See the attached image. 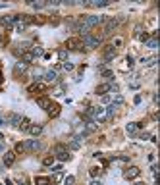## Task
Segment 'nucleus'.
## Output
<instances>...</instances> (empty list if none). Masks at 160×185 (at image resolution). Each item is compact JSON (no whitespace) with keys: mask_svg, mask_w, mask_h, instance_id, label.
Wrapping results in <instances>:
<instances>
[{"mask_svg":"<svg viewBox=\"0 0 160 185\" xmlns=\"http://www.w3.org/2000/svg\"><path fill=\"white\" fill-rule=\"evenodd\" d=\"M54 158H58L60 162H68L72 158V154H70V148H68L66 145H56L54 147V154H52Z\"/></svg>","mask_w":160,"mask_h":185,"instance_id":"f257e3e1","label":"nucleus"},{"mask_svg":"<svg viewBox=\"0 0 160 185\" xmlns=\"http://www.w3.org/2000/svg\"><path fill=\"white\" fill-rule=\"evenodd\" d=\"M81 42H83L85 48H97V46H100L102 39L100 37H95V35H87V37L81 39Z\"/></svg>","mask_w":160,"mask_h":185,"instance_id":"f03ea898","label":"nucleus"},{"mask_svg":"<svg viewBox=\"0 0 160 185\" xmlns=\"http://www.w3.org/2000/svg\"><path fill=\"white\" fill-rule=\"evenodd\" d=\"M64 46H66V50H81L83 48V42H81V39H79V37H70V39L64 42Z\"/></svg>","mask_w":160,"mask_h":185,"instance_id":"7ed1b4c3","label":"nucleus"},{"mask_svg":"<svg viewBox=\"0 0 160 185\" xmlns=\"http://www.w3.org/2000/svg\"><path fill=\"white\" fill-rule=\"evenodd\" d=\"M81 21L85 23L87 27H95V25H98V23H104L106 18H104V16H85Z\"/></svg>","mask_w":160,"mask_h":185,"instance_id":"20e7f679","label":"nucleus"},{"mask_svg":"<svg viewBox=\"0 0 160 185\" xmlns=\"http://www.w3.org/2000/svg\"><path fill=\"white\" fill-rule=\"evenodd\" d=\"M139 176H141V170L137 168V166H129V168L123 170V178L125 179H137Z\"/></svg>","mask_w":160,"mask_h":185,"instance_id":"39448f33","label":"nucleus"},{"mask_svg":"<svg viewBox=\"0 0 160 185\" xmlns=\"http://www.w3.org/2000/svg\"><path fill=\"white\" fill-rule=\"evenodd\" d=\"M14 162H16V152H14V150H6L4 156H2V164H4L6 168H10Z\"/></svg>","mask_w":160,"mask_h":185,"instance_id":"423d86ee","label":"nucleus"},{"mask_svg":"<svg viewBox=\"0 0 160 185\" xmlns=\"http://www.w3.org/2000/svg\"><path fill=\"white\" fill-rule=\"evenodd\" d=\"M120 21H122V18H120V19H116V18H114V19H106V25H104V35H110L114 29H116V27L120 25Z\"/></svg>","mask_w":160,"mask_h":185,"instance_id":"0eeeda50","label":"nucleus"},{"mask_svg":"<svg viewBox=\"0 0 160 185\" xmlns=\"http://www.w3.org/2000/svg\"><path fill=\"white\" fill-rule=\"evenodd\" d=\"M18 21V16H2L0 18V25L2 27H14Z\"/></svg>","mask_w":160,"mask_h":185,"instance_id":"6e6552de","label":"nucleus"},{"mask_svg":"<svg viewBox=\"0 0 160 185\" xmlns=\"http://www.w3.org/2000/svg\"><path fill=\"white\" fill-rule=\"evenodd\" d=\"M31 95H37V92H42V91H47V83H41V81H37V83H33V85H29V89H27Z\"/></svg>","mask_w":160,"mask_h":185,"instance_id":"1a4fd4ad","label":"nucleus"},{"mask_svg":"<svg viewBox=\"0 0 160 185\" xmlns=\"http://www.w3.org/2000/svg\"><path fill=\"white\" fill-rule=\"evenodd\" d=\"M42 79L47 81V83H56L58 81V72H54V69H47L42 75Z\"/></svg>","mask_w":160,"mask_h":185,"instance_id":"9d476101","label":"nucleus"},{"mask_svg":"<svg viewBox=\"0 0 160 185\" xmlns=\"http://www.w3.org/2000/svg\"><path fill=\"white\" fill-rule=\"evenodd\" d=\"M47 112H48L50 118H58V116H60V104L50 102V104H48V108H47Z\"/></svg>","mask_w":160,"mask_h":185,"instance_id":"9b49d317","label":"nucleus"},{"mask_svg":"<svg viewBox=\"0 0 160 185\" xmlns=\"http://www.w3.org/2000/svg\"><path fill=\"white\" fill-rule=\"evenodd\" d=\"M42 129H44V127H42V123H31L27 131H29L33 137H39V135L42 133Z\"/></svg>","mask_w":160,"mask_h":185,"instance_id":"f8f14e48","label":"nucleus"},{"mask_svg":"<svg viewBox=\"0 0 160 185\" xmlns=\"http://www.w3.org/2000/svg\"><path fill=\"white\" fill-rule=\"evenodd\" d=\"M6 122H8V123H12V125H18V127H19V123H21V116H19V114H16V112H12V114H8Z\"/></svg>","mask_w":160,"mask_h":185,"instance_id":"ddd939ff","label":"nucleus"},{"mask_svg":"<svg viewBox=\"0 0 160 185\" xmlns=\"http://www.w3.org/2000/svg\"><path fill=\"white\" fill-rule=\"evenodd\" d=\"M39 148H41L39 139H29V141L25 143V150H39Z\"/></svg>","mask_w":160,"mask_h":185,"instance_id":"4468645a","label":"nucleus"},{"mask_svg":"<svg viewBox=\"0 0 160 185\" xmlns=\"http://www.w3.org/2000/svg\"><path fill=\"white\" fill-rule=\"evenodd\" d=\"M25 72H27V64H25V62H18V64L14 66V73H16V75H23Z\"/></svg>","mask_w":160,"mask_h":185,"instance_id":"2eb2a0df","label":"nucleus"},{"mask_svg":"<svg viewBox=\"0 0 160 185\" xmlns=\"http://www.w3.org/2000/svg\"><path fill=\"white\" fill-rule=\"evenodd\" d=\"M114 58H116V48H114V46H106L104 48V60L110 62V60H114Z\"/></svg>","mask_w":160,"mask_h":185,"instance_id":"dca6fc26","label":"nucleus"},{"mask_svg":"<svg viewBox=\"0 0 160 185\" xmlns=\"http://www.w3.org/2000/svg\"><path fill=\"white\" fill-rule=\"evenodd\" d=\"M110 85H112V83H102V85H98V87H97V91H95V92H97V95H100V97H104L106 92H110Z\"/></svg>","mask_w":160,"mask_h":185,"instance_id":"f3484780","label":"nucleus"},{"mask_svg":"<svg viewBox=\"0 0 160 185\" xmlns=\"http://www.w3.org/2000/svg\"><path fill=\"white\" fill-rule=\"evenodd\" d=\"M37 104H39L42 110H47L48 104H50V100H48V97H37Z\"/></svg>","mask_w":160,"mask_h":185,"instance_id":"a211bd4d","label":"nucleus"},{"mask_svg":"<svg viewBox=\"0 0 160 185\" xmlns=\"http://www.w3.org/2000/svg\"><path fill=\"white\" fill-rule=\"evenodd\" d=\"M141 125L143 123H128V125H125V131H128V133H137V129H141Z\"/></svg>","mask_w":160,"mask_h":185,"instance_id":"6ab92c4d","label":"nucleus"},{"mask_svg":"<svg viewBox=\"0 0 160 185\" xmlns=\"http://www.w3.org/2000/svg\"><path fill=\"white\" fill-rule=\"evenodd\" d=\"M85 6H89V8H104V6H108V2L106 0H98V2H85Z\"/></svg>","mask_w":160,"mask_h":185,"instance_id":"aec40b11","label":"nucleus"},{"mask_svg":"<svg viewBox=\"0 0 160 185\" xmlns=\"http://www.w3.org/2000/svg\"><path fill=\"white\" fill-rule=\"evenodd\" d=\"M141 62H143V66H154L158 62V58L156 56H148V58H141Z\"/></svg>","mask_w":160,"mask_h":185,"instance_id":"412c9836","label":"nucleus"},{"mask_svg":"<svg viewBox=\"0 0 160 185\" xmlns=\"http://www.w3.org/2000/svg\"><path fill=\"white\" fill-rule=\"evenodd\" d=\"M19 58H21V62H25V64H29V62L35 60V56H33V52H31V50H29V52H23Z\"/></svg>","mask_w":160,"mask_h":185,"instance_id":"4be33fe9","label":"nucleus"},{"mask_svg":"<svg viewBox=\"0 0 160 185\" xmlns=\"http://www.w3.org/2000/svg\"><path fill=\"white\" fill-rule=\"evenodd\" d=\"M42 75H44V69H41V68H35V69H33V79H35V83L42 79Z\"/></svg>","mask_w":160,"mask_h":185,"instance_id":"5701e85b","label":"nucleus"},{"mask_svg":"<svg viewBox=\"0 0 160 185\" xmlns=\"http://www.w3.org/2000/svg\"><path fill=\"white\" fill-rule=\"evenodd\" d=\"M35 185H50V178L37 176V178H35Z\"/></svg>","mask_w":160,"mask_h":185,"instance_id":"b1692460","label":"nucleus"},{"mask_svg":"<svg viewBox=\"0 0 160 185\" xmlns=\"http://www.w3.org/2000/svg\"><path fill=\"white\" fill-rule=\"evenodd\" d=\"M29 125H31V120H29V118H21V123H19V129H21V131H27Z\"/></svg>","mask_w":160,"mask_h":185,"instance_id":"393cba45","label":"nucleus"},{"mask_svg":"<svg viewBox=\"0 0 160 185\" xmlns=\"http://www.w3.org/2000/svg\"><path fill=\"white\" fill-rule=\"evenodd\" d=\"M145 44H147V48H156V46H158V41H156V37H151Z\"/></svg>","mask_w":160,"mask_h":185,"instance_id":"a878e982","label":"nucleus"},{"mask_svg":"<svg viewBox=\"0 0 160 185\" xmlns=\"http://www.w3.org/2000/svg\"><path fill=\"white\" fill-rule=\"evenodd\" d=\"M110 104H112V106H114V108H118V106H122V104H123V97H122V95H118L116 98H114V100L110 102Z\"/></svg>","mask_w":160,"mask_h":185,"instance_id":"bb28decb","label":"nucleus"},{"mask_svg":"<svg viewBox=\"0 0 160 185\" xmlns=\"http://www.w3.org/2000/svg\"><path fill=\"white\" fill-rule=\"evenodd\" d=\"M14 152H16V154L27 152V150H25V143H18V145H16V148H14Z\"/></svg>","mask_w":160,"mask_h":185,"instance_id":"cd10ccee","label":"nucleus"},{"mask_svg":"<svg viewBox=\"0 0 160 185\" xmlns=\"http://www.w3.org/2000/svg\"><path fill=\"white\" fill-rule=\"evenodd\" d=\"M14 27H16L18 33H21V31H25V29H27V25H25L23 21H16V25H14Z\"/></svg>","mask_w":160,"mask_h":185,"instance_id":"c85d7f7f","label":"nucleus"},{"mask_svg":"<svg viewBox=\"0 0 160 185\" xmlns=\"http://www.w3.org/2000/svg\"><path fill=\"white\" fill-rule=\"evenodd\" d=\"M31 52H33V56H44V52H42V48H41V46H33V48H31Z\"/></svg>","mask_w":160,"mask_h":185,"instance_id":"c756f323","label":"nucleus"},{"mask_svg":"<svg viewBox=\"0 0 160 185\" xmlns=\"http://www.w3.org/2000/svg\"><path fill=\"white\" fill-rule=\"evenodd\" d=\"M31 8H35V10H42L44 6H47V2H29Z\"/></svg>","mask_w":160,"mask_h":185,"instance_id":"7c9ffc66","label":"nucleus"},{"mask_svg":"<svg viewBox=\"0 0 160 185\" xmlns=\"http://www.w3.org/2000/svg\"><path fill=\"white\" fill-rule=\"evenodd\" d=\"M54 164V156H47V158H42V166H52Z\"/></svg>","mask_w":160,"mask_h":185,"instance_id":"2f4dec72","label":"nucleus"},{"mask_svg":"<svg viewBox=\"0 0 160 185\" xmlns=\"http://www.w3.org/2000/svg\"><path fill=\"white\" fill-rule=\"evenodd\" d=\"M122 44H123V39H122V37H116V39L112 41V44H110V46H114V48H118V46H122Z\"/></svg>","mask_w":160,"mask_h":185,"instance_id":"473e14b6","label":"nucleus"},{"mask_svg":"<svg viewBox=\"0 0 160 185\" xmlns=\"http://www.w3.org/2000/svg\"><path fill=\"white\" fill-rule=\"evenodd\" d=\"M79 139H81V137H73V141L70 143L72 148H79V147H81V141H79Z\"/></svg>","mask_w":160,"mask_h":185,"instance_id":"72a5a7b5","label":"nucleus"},{"mask_svg":"<svg viewBox=\"0 0 160 185\" xmlns=\"http://www.w3.org/2000/svg\"><path fill=\"white\" fill-rule=\"evenodd\" d=\"M33 23H37V25H42V23H47V18L37 16V18H33Z\"/></svg>","mask_w":160,"mask_h":185,"instance_id":"f704fd0d","label":"nucleus"},{"mask_svg":"<svg viewBox=\"0 0 160 185\" xmlns=\"http://www.w3.org/2000/svg\"><path fill=\"white\" fill-rule=\"evenodd\" d=\"M62 181H64V185H73V183H75V178H73V176H68V178H64Z\"/></svg>","mask_w":160,"mask_h":185,"instance_id":"c9c22d12","label":"nucleus"},{"mask_svg":"<svg viewBox=\"0 0 160 185\" xmlns=\"http://www.w3.org/2000/svg\"><path fill=\"white\" fill-rule=\"evenodd\" d=\"M89 173H91V178H97V176H98V173H100V168H98V166H95V168H91V170H89Z\"/></svg>","mask_w":160,"mask_h":185,"instance_id":"e433bc0d","label":"nucleus"},{"mask_svg":"<svg viewBox=\"0 0 160 185\" xmlns=\"http://www.w3.org/2000/svg\"><path fill=\"white\" fill-rule=\"evenodd\" d=\"M58 58L62 62H66V58H68V50L66 48H62V50H58Z\"/></svg>","mask_w":160,"mask_h":185,"instance_id":"4c0bfd02","label":"nucleus"},{"mask_svg":"<svg viewBox=\"0 0 160 185\" xmlns=\"http://www.w3.org/2000/svg\"><path fill=\"white\" fill-rule=\"evenodd\" d=\"M62 69H66V72H72V69H73V64H70V62H64V64H62Z\"/></svg>","mask_w":160,"mask_h":185,"instance_id":"58836bf2","label":"nucleus"},{"mask_svg":"<svg viewBox=\"0 0 160 185\" xmlns=\"http://www.w3.org/2000/svg\"><path fill=\"white\" fill-rule=\"evenodd\" d=\"M102 75H104V77H106L108 81H112V79H114V73L110 72V69H106V72H102Z\"/></svg>","mask_w":160,"mask_h":185,"instance_id":"ea45409f","label":"nucleus"},{"mask_svg":"<svg viewBox=\"0 0 160 185\" xmlns=\"http://www.w3.org/2000/svg\"><path fill=\"white\" fill-rule=\"evenodd\" d=\"M64 179V176H62V172H58V173H56V176L52 178V181H56V183H58V181H62Z\"/></svg>","mask_w":160,"mask_h":185,"instance_id":"a19ab883","label":"nucleus"},{"mask_svg":"<svg viewBox=\"0 0 160 185\" xmlns=\"http://www.w3.org/2000/svg\"><path fill=\"white\" fill-rule=\"evenodd\" d=\"M125 62H128V66H129V68H133V64H135L131 56H128V58H125Z\"/></svg>","mask_w":160,"mask_h":185,"instance_id":"79ce46f5","label":"nucleus"},{"mask_svg":"<svg viewBox=\"0 0 160 185\" xmlns=\"http://www.w3.org/2000/svg\"><path fill=\"white\" fill-rule=\"evenodd\" d=\"M102 102H106V104L112 102V97H110V95H104V97H102Z\"/></svg>","mask_w":160,"mask_h":185,"instance_id":"37998d69","label":"nucleus"},{"mask_svg":"<svg viewBox=\"0 0 160 185\" xmlns=\"http://www.w3.org/2000/svg\"><path fill=\"white\" fill-rule=\"evenodd\" d=\"M89 185H102V181H100V179H91Z\"/></svg>","mask_w":160,"mask_h":185,"instance_id":"c03bdc74","label":"nucleus"},{"mask_svg":"<svg viewBox=\"0 0 160 185\" xmlns=\"http://www.w3.org/2000/svg\"><path fill=\"white\" fill-rule=\"evenodd\" d=\"M52 172H54V173H58V172H62V166H54V168H52Z\"/></svg>","mask_w":160,"mask_h":185,"instance_id":"a18cd8bd","label":"nucleus"},{"mask_svg":"<svg viewBox=\"0 0 160 185\" xmlns=\"http://www.w3.org/2000/svg\"><path fill=\"white\" fill-rule=\"evenodd\" d=\"M2 41H4V33L0 31V44H2Z\"/></svg>","mask_w":160,"mask_h":185,"instance_id":"49530a36","label":"nucleus"},{"mask_svg":"<svg viewBox=\"0 0 160 185\" xmlns=\"http://www.w3.org/2000/svg\"><path fill=\"white\" fill-rule=\"evenodd\" d=\"M18 185H27V181H19V183H18Z\"/></svg>","mask_w":160,"mask_h":185,"instance_id":"de8ad7c7","label":"nucleus"},{"mask_svg":"<svg viewBox=\"0 0 160 185\" xmlns=\"http://www.w3.org/2000/svg\"><path fill=\"white\" fill-rule=\"evenodd\" d=\"M2 123H4V118H0V125H2Z\"/></svg>","mask_w":160,"mask_h":185,"instance_id":"09e8293b","label":"nucleus"},{"mask_svg":"<svg viewBox=\"0 0 160 185\" xmlns=\"http://www.w3.org/2000/svg\"><path fill=\"white\" fill-rule=\"evenodd\" d=\"M135 185H145V183H135Z\"/></svg>","mask_w":160,"mask_h":185,"instance_id":"8fccbe9b","label":"nucleus"},{"mask_svg":"<svg viewBox=\"0 0 160 185\" xmlns=\"http://www.w3.org/2000/svg\"><path fill=\"white\" fill-rule=\"evenodd\" d=\"M0 8H4V4H0Z\"/></svg>","mask_w":160,"mask_h":185,"instance_id":"3c124183","label":"nucleus"}]
</instances>
